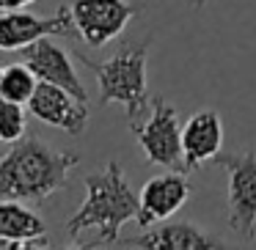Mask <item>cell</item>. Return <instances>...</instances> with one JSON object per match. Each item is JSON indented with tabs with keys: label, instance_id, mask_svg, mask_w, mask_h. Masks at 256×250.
I'll return each instance as SVG.
<instances>
[{
	"label": "cell",
	"instance_id": "obj_1",
	"mask_svg": "<svg viewBox=\"0 0 256 250\" xmlns=\"http://www.w3.org/2000/svg\"><path fill=\"white\" fill-rule=\"evenodd\" d=\"M86 201L80 209L66 220V237L74 245H80V234L94 231V245H116L118 231L124 223L138 220L140 212V193H135L127 182L122 162L110 160L100 173H88L83 179Z\"/></svg>",
	"mask_w": 256,
	"mask_h": 250
},
{
	"label": "cell",
	"instance_id": "obj_2",
	"mask_svg": "<svg viewBox=\"0 0 256 250\" xmlns=\"http://www.w3.org/2000/svg\"><path fill=\"white\" fill-rule=\"evenodd\" d=\"M80 165L72 151H58L39 138H20L0 157V198L44 201L66 187V179Z\"/></svg>",
	"mask_w": 256,
	"mask_h": 250
},
{
	"label": "cell",
	"instance_id": "obj_3",
	"mask_svg": "<svg viewBox=\"0 0 256 250\" xmlns=\"http://www.w3.org/2000/svg\"><path fill=\"white\" fill-rule=\"evenodd\" d=\"M152 39H144L138 44H124L116 55L108 61L80 55V61L94 72L100 80V105H122L127 110L130 124L144 116L149 99V80H146V61H149Z\"/></svg>",
	"mask_w": 256,
	"mask_h": 250
},
{
	"label": "cell",
	"instance_id": "obj_4",
	"mask_svg": "<svg viewBox=\"0 0 256 250\" xmlns=\"http://www.w3.org/2000/svg\"><path fill=\"white\" fill-rule=\"evenodd\" d=\"M215 165L228 176V228L245 242L256 239V151L218 154Z\"/></svg>",
	"mask_w": 256,
	"mask_h": 250
},
{
	"label": "cell",
	"instance_id": "obj_5",
	"mask_svg": "<svg viewBox=\"0 0 256 250\" xmlns=\"http://www.w3.org/2000/svg\"><path fill=\"white\" fill-rule=\"evenodd\" d=\"M140 151L152 165H162L168 171H184V149H182V124L176 107L162 99H152L149 116L140 124H132ZM188 173V171H184Z\"/></svg>",
	"mask_w": 256,
	"mask_h": 250
},
{
	"label": "cell",
	"instance_id": "obj_6",
	"mask_svg": "<svg viewBox=\"0 0 256 250\" xmlns=\"http://www.w3.org/2000/svg\"><path fill=\"white\" fill-rule=\"evenodd\" d=\"M72 17L78 36L88 47H105L118 39L144 8L130 0H72Z\"/></svg>",
	"mask_w": 256,
	"mask_h": 250
},
{
	"label": "cell",
	"instance_id": "obj_7",
	"mask_svg": "<svg viewBox=\"0 0 256 250\" xmlns=\"http://www.w3.org/2000/svg\"><path fill=\"white\" fill-rule=\"evenodd\" d=\"M74 17L72 8H61L52 17H36L22 8L14 11H0V50L20 52L30 41L44 39V36H74Z\"/></svg>",
	"mask_w": 256,
	"mask_h": 250
},
{
	"label": "cell",
	"instance_id": "obj_8",
	"mask_svg": "<svg viewBox=\"0 0 256 250\" xmlns=\"http://www.w3.org/2000/svg\"><path fill=\"white\" fill-rule=\"evenodd\" d=\"M28 110L39 121L50 124L56 129H64L72 138L83 135L86 127H88V107H86V102L78 99L72 91L52 85V83H39L36 94L28 102Z\"/></svg>",
	"mask_w": 256,
	"mask_h": 250
},
{
	"label": "cell",
	"instance_id": "obj_9",
	"mask_svg": "<svg viewBox=\"0 0 256 250\" xmlns=\"http://www.w3.org/2000/svg\"><path fill=\"white\" fill-rule=\"evenodd\" d=\"M193 184L188 182L184 171H171L162 176H152L140 190V212H138V226L149 228L157 223L174 217L184 204H188Z\"/></svg>",
	"mask_w": 256,
	"mask_h": 250
},
{
	"label": "cell",
	"instance_id": "obj_10",
	"mask_svg": "<svg viewBox=\"0 0 256 250\" xmlns=\"http://www.w3.org/2000/svg\"><path fill=\"white\" fill-rule=\"evenodd\" d=\"M20 52H22V61L36 72L39 83L61 85V88L72 91L78 99L88 102V91H86L80 74L74 72L72 58H69V52L64 50V47L52 44V36H44V39L30 41V44L22 47Z\"/></svg>",
	"mask_w": 256,
	"mask_h": 250
},
{
	"label": "cell",
	"instance_id": "obj_11",
	"mask_svg": "<svg viewBox=\"0 0 256 250\" xmlns=\"http://www.w3.org/2000/svg\"><path fill=\"white\" fill-rule=\"evenodd\" d=\"M223 146V121L218 110H198L182 127V149H184V171H196L206 160H215Z\"/></svg>",
	"mask_w": 256,
	"mask_h": 250
},
{
	"label": "cell",
	"instance_id": "obj_12",
	"mask_svg": "<svg viewBox=\"0 0 256 250\" xmlns=\"http://www.w3.org/2000/svg\"><path fill=\"white\" fill-rule=\"evenodd\" d=\"M130 248H149V250H198V248H223V242L212 234L201 231L190 220H176L166 226H149V231L140 237L127 239Z\"/></svg>",
	"mask_w": 256,
	"mask_h": 250
},
{
	"label": "cell",
	"instance_id": "obj_13",
	"mask_svg": "<svg viewBox=\"0 0 256 250\" xmlns=\"http://www.w3.org/2000/svg\"><path fill=\"white\" fill-rule=\"evenodd\" d=\"M44 231V220L36 212L25 209L12 198L0 204V237L14 239L22 248H47Z\"/></svg>",
	"mask_w": 256,
	"mask_h": 250
},
{
	"label": "cell",
	"instance_id": "obj_14",
	"mask_svg": "<svg viewBox=\"0 0 256 250\" xmlns=\"http://www.w3.org/2000/svg\"><path fill=\"white\" fill-rule=\"evenodd\" d=\"M36 88H39V77L25 61L12 63V66H0V96L3 99L28 105Z\"/></svg>",
	"mask_w": 256,
	"mask_h": 250
},
{
	"label": "cell",
	"instance_id": "obj_15",
	"mask_svg": "<svg viewBox=\"0 0 256 250\" xmlns=\"http://www.w3.org/2000/svg\"><path fill=\"white\" fill-rule=\"evenodd\" d=\"M25 127H28L25 107L20 102L0 96V140L3 143H17L20 138H25Z\"/></svg>",
	"mask_w": 256,
	"mask_h": 250
},
{
	"label": "cell",
	"instance_id": "obj_16",
	"mask_svg": "<svg viewBox=\"0 0 256 250\" xmlns=\"http://www.w3.org/2000/svg\"><path fill=\"white\" fill-rule=\"evenodd\" d=\"M36 3V0H0V11H14V8H25Z\"/></svg>",
	"mask_w": 256,
	"mask_h": 250
},
{
	"label": "cell",
	"instance_id": "obj_17",
	"mask_svg": "<svg viewBox=\"0 0 256 250\" xmlns=\"http://www.w3.org/2000/svg\"><path fill=\"white\" fill-rule=\"evenodd\" d=\"M22 245L14 242V239H6V237H0V250H20Z\"/></svg>",
	"mask_w": 256,
	"mask_h": 250
},
{
	"label": "cell",
	"instance_id": "obj_18",
	"mask_svg": "<svg viewBox=\"0 0 256 250\" xmlns=\"http://www.w3.org/2000/svg\"><path fill=\"white\" fill-rule=\"evenodd\" d=\"M206 3H210V0H190V6L193 8H201V6H206Z\"/></svg>",
	"mask_w": 256,
	"mask_h": 250
}]
</instances>
